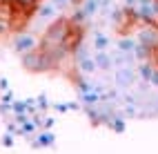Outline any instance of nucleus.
Listing matches in <instances>:
<instances>
[{
    "label": "nucleus",
    "instance_id": "nucleus-1",
    "mask_svg": "<svg viewBox=\"0 0 158 154\" xmlns=\"http://www.w3.org/2000/svg\"><path fill=\"white\" fill-rule=\"evenodd\" d=\"M23 65H25L27 71H49V69H54L51 58L43 47H36V49L27 51V54H23Z\"/></svg>",
    "mask_w": 158,
    "mask_h": 154
},
{
    "label": "nucleus",
    "instance_id": "nucleus-2",
    "mask_svg": "<svg viewBox=\"0 0 158 154\" xmlns=\"http://www.w3.org/2000/svg\"><path fill=\"white\" fill-rule=\"evenodd\" d=\"M36 47H38V40L31 34H18L14 38V49L18 51V54H27V51L36 49Z\"/></svg>",
    "mask_w": 158,
    "mask_h": 154
},
{
    "label": "nucleus",
    "instance_id": "nucleus-11",
    "mask_svg": "<svg viewBox=\"0 0 158 154\" xmlns=\"http://www.w3.org/2000/svg\"><path fill=\"white\" fill-rule=\"evenodd\" d=\"M2 143H5V145H11V143H14V139H11V134H7V136L2 139Z\"/></svg>",
    "mask_w": 158,
    "mask_h": 154
},
{
    "label": "nucleus",
    "instance_id": "nucleus-10",
    "mask_svg": "<svg viewBox=\"0 0 158 154\" xmlns=\"http://www.w3.org/2000/svg\"><path fill=\"white\" fill-rule=\"evenodd\" d=\"M49 2H51V5H54L58 11H60V9H65V7H69V5H71V0H49Z\"/></svg>",
    "mask_w": 158,
    "mask_h": 154
},
{
    "label": "nucleus",
    "instance_id": "nucleus-8",
    "mask_svg": "<svg viewBox=\"0 0 158 154\" xmlns=\"http://www.w3.org/2000/svg\"><path fill=\"white\" fill-rule=\"evenodd\" d=\"M94 47H96L98 51H105L109 47V38L105 34H96V36H94Z\"/></svg>",
    "mask_w": 158,
    "mask_h": 154
},
{
    "label": "nucleus",
    "instance_id": "nucleus-7",
    "mask_svg": "<svg viewBox=\"0 0 158 154\" xmlns=\"http://www.w3.org/2000/svg\"><path fill=\"white\" fill-rule=\"evenodd\" d=\"M14 5H18V7H23V9H27V11H31L34 14L36 11V7L40 5V0H11Z\"/></svg>",
    "mask_w": 158,
    "mask_h": 154
},
{
    "label": "nucleus",
    "instance_id": "nucleus-12",
    "mask_svg": "<svg viewBox=\"0 0 158 154\" xmlns=\"http://www.w3.org/2000/svg\"><path fill=\"white\" fill-rule=\"evenodd\" d=\"M156 25H158V23H156Z\"/></svg>",
    "mask_w": 158,
    "mask_h": 154
},
{
    "label": "nucleus",
    "instance_id": "nucleus-3",
    "mask_svg": "<svg viewBox=\"0 0 158 154\" xmlns=\"http://www.w3.org/2000/svg\"><path fill=\"white\" fill-rule=\"evenodd\" d=\"M56 14H58V9L51 5V2H40L38 7H36V18L38 20H49V23H54L56 20Z\"/></svg>",
    "mask_w": 158,
    "mask_h": 154
},
{
    "label": "nucleus",
    "instance_id": "nucleus-4",
    "mask_svg": "<svg viewBox=\"0 0 158 154\" xmlns=\"http://www.w3.org/2000/svg\"><path fill=\"white\" fill-rule=\"evenodd\" d=\"M134 80H136V74L131 67H120L116 71V85L118 87H131Z\"/></svg>",
    "mask_w": 158,
    "mask_h": 154
},
{
    "label": "nucleus",
    "instance_id": "nucleus-9",
    "mask_svg": "<svg viewBox=\"0 0 158 154\" xmlns=\"http://www.w3.org/2000/svg\"><path fill=\"white\" fill-rule=\"evenodd\" d=\"M51 143H54V134H49V132H43L36 139V145H51Z\"/></svg>",
    "mask_w": 158,
    "mask_h": 154
},
{
    "label": "nucleus",
    "instance_id": "nucleus-6",
    "mask_svg": "<svg viewBox=\"0 0 158 154\" xmlns=\"http://www.w3.org/2000/svg\"><path fill=\"white\" fill-rule=\"evenodd\" d=\"M134 47H136V40L129 38V36H123L118 40V49L120 51H127V54H134Z\"/></svg>",
    "mask_w": 158,
    "mask_h": 154
},
{
    "label": "nucleus",
    "instance_id": "nucleus-5",
    "mask_svg": "<svg viewBox=\"0 0 158 154\" xmlns=\"http://www.w3.org/2000/svg\"><path fill=\"white\" fill-rule=\"evenodd\" d=\"M94 60H96V69H105V71L114 65V58L107 54V49H105V51H98V54L94 56Z\"/></svg>",
    "mask_w": 158,
    "mask_h": 154
}]
</instances>
